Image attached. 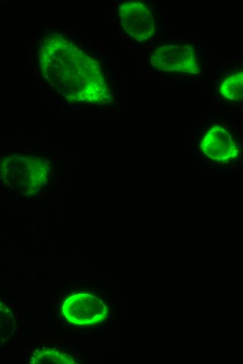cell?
Returning a JSON list of instances; mask_svg holds the SVG:
<instances>
[{
  "mask_svg": "<svg viewBox=\"0 0 243 364\" xmlns=\"http://www.w3.org/2000/svg\"><path fill=\"white\" fill-rule=\"evenodd\" d=\"M61 311L67 321L82 326L101 323L108 314L106 304L88 293H78L68 297L62 304Z\"/></svg>",
  "mask_w": 243,
  "mask_h": 364,
  "instance_id": "cell-4",
  "label": "cell"
},
{
  "mask_svg": "<svg viewBox=\"0 0 243 364\" xmlns=\"http://www.w3.org/2000/svg\"><path fill=\"white\" fill-rule=\"evenodd\" d=\"M199 148L205 158L222 164L234 162L241 153V146L235 134L228 127L218 124L204 134Z\"/></svg>",
  "mask_w": 243,
  "mask_h": 364,
  "instance_id": "cell-3",
  "label": "cell"
},
{
  "mask_svg": "<svg viewBox=\"0 0 243 364\" xmlns=\"http://www.w3.org/2000/svg\"><path fill=\"white\" fill-rule=\"evenodd\" d=\"M38 55L45 80L68 102L104 104L110 100L99 62L66 38L47 37Z\"/></svg>",
  "mask_w": 243,
  "mask_h": 364,
  "instance_id": "cell-1",
  "label": "cell"
},
{
  "mask_svg": "<svg viewBox=\"0 0 243 364\" xmlns=\"http://www.w3.org/2000/svg\"><path fill=\"white\" fill-rule=\"evenodd\" d=\"M30 362L35 364H72L75 363L71 356L55 349L44 347L34 351Z\"/></svg>",
  "mask_w": 243,
  "mask_h": 364,
  "instance_id": "cell-7",
  "label": "cell"
},
{
  "mask_svg": "<svg viewBox=\"0 0 243 364\" xmlns=\"http://www.w3.org/2000/svg\"><path fill=\"white\" fill-rule=\"evenodd\" d=\"M124 31L135 40L142 42L155 34L154 18L151 10L140 1L123 3L118 10Z\"/></svg>",
  "mask_w": 243,
  "mask_h": 364,
  "instance_id": "cell-5",
  "label": "cell"
},
{
  "mask_svg": "<svg viewBox=\"0 0 243 364\" xmlns=\"http://www.w3.org/2000/svg\"><path fill=\"white\" fill-rule=\"evenodd\" d=\"M219 92L228 100L242 102L243 95L242 71H237L226 78L219 87Z\"/></svg>",
  "mask_w": 243,
  "mask_h": 364,
  "instance_id": "cell-6",
  "label": "cell"
},
{
  "mask_svg": "<svg viewBox=\"0 0 243 364\" xmlns=\"http://www.w3.org/2000/svg\"><path fill=\"white\" fill-rule=\"evenodd\" d=\"M150 63L155 69L163 71L200 73L195 47L192 44L161 45L152 52Z\"/></svg>",
  "mask_w": 243,
  "mask_h": 364,
  "instance_id": "cell-2",
  "label": "cell"
}]
</instances>
